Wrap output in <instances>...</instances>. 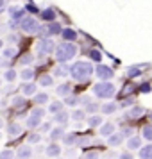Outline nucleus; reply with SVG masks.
Returning a JSON list of instances; mask_svg holds the SVG:
<instances>
[{"label": "nucleus", "mask_w": 152, "mask_h": 159, "mask_svg": "<svg viewBox=\"0 0 152 159\" xmlns=\"http://www.w3.org/2000/svg\"><path fill=\"white\" fill-rule=\"evenodd\" d=\"M39 127H41V130H43V132H50V123H47V122H41V125H39Z\"/></svg>", "instance_id": "obj_48"}, {"label": "nucleus", "mask_w": 152, "mask_h": 159, "mask_svg": "<svg viewBox=\"0 0 152 159\" xmlns=\"http://www.w3.org/2000/svg\"><path fill=\"white\" fill-rule=\"evenodd\" d=\"M111 134H115V125H113V123H102L100 125V136L109 138Z\"/></svg>", "instance_id": "obj_18"}, {"label": "nucleus", "mask_w": 152, "mask_h": 159, "mask_svg": "<svg viewBox=\"0 0 152 159\" xmlns=\"http://www.w3.org/2000/svg\"><path fill=\"white\" fill-rule=\"evenodd\" d=\"M2 125H4V122H2V120H0V129H2Z\"/></svg>", "instance_id": "obj_53"}, {"label": "nucleus", "mask_w": 152, "mask_h": 159, "mask_svg": "<svg viewBox=\"0 0 152 159\" xmlns=\"http://www.w3.org/2000/svg\"><path fill=\"white\" fill-rule=\"evenodd\" d=\"M141 134H143L145 139L152 141V125H145L143 129H141Z\"/></svg>", "instance_id": "obj_35"}, {"label": "nucleus", "mask_w": 152, "mask_h": 159, "mask_svg": "<svg viewBox=\"0 0 152 159\" xmlns=\"http://www.w3.org/2000/svg\"><path fill=\"white\" fill-rule=\"evenodd\" d=\"M16 56V48L15 47H7V48H4V57L6 59H11Z\"/></svg>", "instance_id": "obj_38"}, {"label": "nucleus", "mask_w": 152, "mask_h": 159, "mask_svg": "<svg viewBox=\"0 0 152 159\" xmlns=\"http://www.w3.org/2000/svg\"><path fill=\"white\" fill-rule=\"evenodd\" d=\"M99 107H100V106H97V104H93V102H90V104L86 106V111L88 113H91V115H95V113L99 111Z\"/></svg>", "instance_id": "obj_43"}, {"label": "nucleus", "mask_w": 152, "mask_h": 159, "mask_svg": "<svg viewBox=\"0 0 152 159\" xmlns=\"http://www.w3.org/2000/svg\"><path fill=\"white\" fill-rule=\"evenodd\" d=\"M0 139H2V134H0Z\"/></svg>", "instance_id": "obj_54"}, {"label": "nucleus", "mask_w": 152, "mask_h": 159, "mask_svg": "<svg viewBox=\"0 0 152 159\" xmlns=\"http://www.w3.org/2000/svg\"><path fill=\"white\" fill-rule=\"evenodd\" d=\"M141 75V68L140 66H129L127 68V77H140Z\"/></svg>", "instance_id": "obj_34"}, {"label": "nucleus", "mask_w": 152, "mask_h": 159, "mask_svg": "<svg viewBox=\"0 0 152 159\" xmlns=\"http://www.w3.org/2000/svg\"><path fill=\"white\" fill-rule=\"evenodd\" d=\"M34 77V70H30V68H23L22 73H20V79L25 80V82H30Z\"/></svg>", "instance_id": "obj_26"}, {"label": "nucleus", "mask_w": 152, "mask_h": 159, "mask_svg": "<svg viewBox=\"0 0 152 159\" xmlns=\"http://www.w3.org/2000/svg\"><path fill=\"white\" fill-rule=\"evenodd\" d=\"M39 139H41V136H39V134H36V132H34V134H29V138H27V143H39Z\"/></svg>", "instance_id": "obj_42"}, {"label": "nucleus", "mask_w": 152, "mask_h": 159, "mask_svg": "<svg viewBox=\"0 0 152 159\" xmlns=\"http://www.w3.org/2000/svg\"><path fill=\"white\" fill-rule=\"evenodd\" d=\"M0 48H4V39H0Z\"/></svg>", "instance_id": "obj_52"}, {"label": "nucleus", "mask_w": 152, "mask_h": 159, "mask_svg": "<svg viewBox=\"0 0 152 159\" xmlns=\"http://www.w3.org/2000/svg\"><path fill=\"white\" fill-rule=\"evenodd\" d=\"M56 93H58L59 97H68V95H72V84H68V82L59 84L58 89H56Z\"/></svg>", "instance_id": "obj_13"}, {"label": "nucleus", "mask_w": 152, "mask_h": 159, "mask_svg": "<svg viewBox=\"0 0 152 159\" xmlns=\"http://www.w3.org/2000/svg\"><path fill=\"white\" fill-rule=\"evenodd\" d=\"M9 15H11V20H23V9L20 6H13V7L9 9Z\"/></svg>", "instance_id": "obj_15"}, {"label": "nucleus", "mask_w": 152, "mask_h": 159, "mask_svg": "<svg viewBox=\"0 0 152 159\" xmlns=\"http://www.w3.org/2000/svg\"><path fill=\"white\" fill-rule=\"evenodd\" d=\"M90 57L93 59V61H97V63H100V61H102V52L100 50H95V48H93V50H90Z\"/></svg>", "instance_id": "obj_40"}, {"label": "nucleus", "mask_w": 152, "mask_h": 159, "mask_svg": "<svg viewBox=\"0 0 152 159\" xmlns=\"http://www.w3.org/2000/svg\"><path fill=\"white\" fill-rule=\"evenodd\" d=\"M54 84V79H52V75H41L39 77V86H43V88H48Z\"/></svg>", "instance_id": "obj_29"}, {"label": "nucleus", "mask_w": 152, "mask_h": 159, "mask_svg": "<svg viewBox=\"0 0 152 159\" xmlns=\"http://www.w3.org/2000/svg\"><path fill=\"white\" fill-rule=\"evenodd\" d=\"M68 156H70V157H75V148H70V150H68Z\"/></svg>", "instance_id": "obj_50"}, {"label": "nucleus", "mask_w": 152, "mask_h": 159, "mask_svg": "<svg viewBox=\"0 0 152 159\" xmlns=\"http://www.w3.org/2000/svg\"><path fill=\"white\" fill-rule=\"evenodd\" d=\"M132 132H134V130H132V127H123L120 134H122L123 138H132Z\"/></svg>", "instance_id": "obj_44"}, {"label": "nucleus", "mask_w": 152, "mask_h": 159, "mask_svg": "<svg viewBox=\"0 0 152 159\" xmlns=\"http://www.w3.org/2000/svg\"><path fill=\"white\" fill-rule=\"evenodd\" d=\"M150 116H152V115H150Z\"/></svg>", "instance_id": "obj_56"}, {"label": "nucleus", "mask_w": 152, "mask_h": 159, "mask_svg": "<svg viewBox=\"0 0 152 159\" xmlns=\"http://www.w3.org/2000/svg\"><path fill=\"white\" fill-rule=\"evenodd\" d=\"M56 75L58 77H65V75H70V66H66L65 63H61L59 66H56Z\"/></svg>", "instance_id": "obj_24"}, {"label": "nucleus", "mask_w": 152, "mask_h": 159, "mask_svg": "<svg viewBox=\"0 0 152 159\" xmlns=\"http://www.w3.org/2000/svg\"><path fill=\"white\" fill-rule=\"evenodd\" d=\"M25 9H27V11H30V13H38V9L34 7L32 4H27V7H25Z\"/></svg>", "instance_id": "obj_49"}, {"label": "nucleus", "mask_w": 152, "mask_h": 159, "mask_svg": "<svg viewBox=\"0 0 152 159\" xmlns=\"http://www.w3.org/2000/svg\"><path fill=\"white\" fill-rule=\"evenodd\" d=\"M122 139H123L122 134L120 132H115V134H111L108 138V143H109V147H118V145L122 143Z\"/></svg>", "instance_id": "obj_21"}, {"label": "nucleus", "mask_w": 152, "mask_h": 159, "mask_svg": "<svg viewBox=\"0 0 152 159\" xmlns=\"http://www.w3.org/2000/svg\"><path fill=\"white\" fill-rule=\"evenodd\" d=\"M16 77H18V73L15 72V68H9V70H6V73H4V79L7 80V82H15Z\"/></svg>", "instance_id": "obj_31"}, {"label": "nucleus", "mask_w": 152, "mask_h": 159, "mask_svg": "<svg viewBox=\"0 0 152 159\" xmlns=\"http://www.w3.org/2000/svg\"><path fill=\"white\" fill-rule=\"evenodd\" d=\"M63 139H65L66 145H75L77 143V132H70V134H65L63 136Z\"/></svg>", "instance_id": "obj_33"}, {"label": "nucleus", "mask_w": 152, "mask_h": 159, "mask_svg": "<svg viewBox=\"0 0 152 159\" xmlns=\"http://www.w3.org/2000/svg\"><path fill=\"white\" fill-rule=\"evenodd\" d=\"M48 136H50V139L56 143V141H59V139H63V136H65V130H63V127H54V129H50Z\"/></svg>", "instance_id": "obj_12"}, {"label": "nucleus", "mask_w": 152, "mask_h": 159, "mask_svg": "<svg viewBox=\"0 0 152 159\" xmlns=\"http://www.w3.org/2000/svg\"><path fill=\"white\" fill-rule=\"evenodd\" d=\"M41 20H45V22L52 23L54 20H56V11H54L52 7H47V9H43V11H41Z\"/></svg>", "instance_id": "obj_16"}, {"label": "nucleus", "mask_w": 152, "mask_h": 159, "mask_svg": "<svg viewBox=\"0 0 152 159\" xmlns=\"http://www.w3.org/2000/svg\"><path fill=\"white\" fill-rule=\"evenodd\" d=\"M54 122L58 123L59 127H63V125H66V123L70 122V115H68L65 109H63V111H59V113H56V115H54Z\"/></svg>", "instance_id": "obj_8"}, {"label": "nucleus", "mask_w": 152, "mask_h": 159, "mask_svg": "<svg viewBox=\"0 0 152 159\" xmlns=\"http://www.w3.org/2000/svg\"><path fill=\"white\" fill-rule=\"evenodd\" d=\"M70 118H72L73 122H82L84 120V111L82 109H75V111H72Z\"/></svg>", "instance_id": "obj_30"}, {"label": "nucleus", "mask_w": 152, "mask_h": 159, "mask_svg": "<svg viewBox=\"0 0 152 159\" xmlns=\"http://www.w3.org/2000/svg\"><path fill=\"white\" fill-rule=\"evenodd\" d=\"M127 148L129 150H136V148H141V138L140 136H132L127 139Z\"/></svg>", "instance_id": "obj_19"}, {"label": "nucleus", "mask_w": 152, "mask_h": 159, "mask_svg": "<svg viewBox=\"0 0 152 159\" xmlns=\"http://www.w3.org/2000/svg\"><path fill=\"white\" fill-rule=\"evenodd\" d=\"M63 106H65L63 102L56 100V102H52L50 106H48V111H50V113H54V115H56V113H59V111H63Z\"/></svg>", "instance_id": "obj_32"}, {"label": "nucleus", "mask_w": 152, "mask_h": 159, "mask_svg": "<svg viewBox=\"0 0 152 159\" xmlns=\"http://www.w3.org/2000/svg\"><path fill=\"white\" fill-rule=\"evenodd\" d=\"M7 134L11 138H18L20 134H22V125H20L18 122H11L7 125Z\"/></svg>", "instance_id": "obj_9"}, {"label": "nucleus", "mask_w": 152, "mask_h": 159, "mask_svg": "<svg viewBox=\"0 0 152 159\" xmlns=\"http://www.w3.org/2000/svg\"><path fill=\"white\" fill-rule=\"evenodd\" d=\"M56 50V43L52 41L50 38H43L39 43H38V54L39 56H48L50 52Z\"/></svg>", "instance_id": "obj_6"}, {"label": "nucleus", "mask_w": 152, "mask_h": 159, "mask_svg": "<svg viewBox=\"0 0 152 159\" xmlns=\"http://www.w3.org/2000/svg\"><path fill=\"white\" fill-rule=\"evenodd\" d=\"M86 123L90 125V127H100V125H102V118L99 115H91L86 120Z\"/></svg>", "instance_id": "obj_25"}, {"label": "nucleus", "mask_w": 152, "mask_h": 159, "mask_svg": "<svg viewBox=\"0 0 152 159\" xmlns=\"http://www.w3.org/2000/svg\"><path fill=\"white\" fill-rule=\"evenodd\" d=\"M20 29L25 32V34H38L41 25L38 23V20H34L32 16H23V20L20 22Z\"/></svg>", "instance_id": "obj_4"}, {"label": "nucleus", "mask_w": 152, "mask_h": 159, "mask_svg": "<svg viewBox=\"0 0 152 159\" xmlns=\"http://www.w3.org/2000/svg\"><path fill=\"white\" fill-rule=\"evenodd\" d=\"M16 156H18L20 159H30V156H32V148H29V147H22Z\"/></svg>", "instance_id": "obj_28"}, {"label": "nucleus", "mask_w": 152, "mask_h": 159, "mask_svg": "<svg viewBox=\"0 0 152 159\" xmlns=\"http://www.w3.org/2000/svg\"><path fill=\"white\" fill-rule=\"evenodd\" d=\"M0 159H15V152L11 148H6V150L0 152Z\"/></svg>", "instance_id": "obj_37"}, {"label": "nucleus", "mask_w": 152, "mask_h": 159, "mask_svg": "<svg viewBox=\"0 0 152 159\" xmlns=\"http://www.w3.org/2000/svg\"><path fill=\"white\" fill-rule=\"evenodd\" d=\"M22 93H23V97L36 95V84H32V82H25V84L22 86Z\"/></svg>", "instance_id": "obj_20"}, {"label": "nucleus", "mask_w": 152, "mask_h": 159, "mask_svg": "<svg viewBox=\"0 0 152 159\" xmlns=\"http://www.w3.org/2000/svg\"><path fill=\"white\" fill-rule=\"evenodd\" d=\"M54 54H56V59H58L59 63H66V61H70L72 57H75V54H77V47L73 43H61L56 47V50H54Z\"/></svg>", "instance_id": "obj_2"}, {"label": "nucleus", "mask_w": 152, "mask_h": 159, "mask_svg": "<svg viewBox=\"0 0 152 159\" xmlns=\"http://www.w3.org/2000/svg\"><path fill=\"white\" fill-rule=\"evenodd\" d=\"M77 102H79V98H77V97H73V95L65 97V104H66V106H75Z\"/></svg>", "instance_id": "obj_41"}, {"label": "nucleus", "mask_w": 152, "mask_h": 159, "mask_svg": "<svg viewBox=\"0 0 152 159\" xmlns=\"http://www.w3.org/2000/svg\"><path fill=\"white\" fill-rule=\"evenodd\" d=\"M61 150H63V148H61V147H59L58 143H52V145H48V147H47V150H45V154H47V156H48V157H59V154H61Z\"/></svg>", "instance_id": "obj_10"}, {"label": "nucleus", "mask_w": 152, "mask_h": 159, "mask_svg": "<svg viewBox=\"0 0 152 159\" xmlns=\"http://www.w3.org/2000/svg\"><path fill=\"white\" fill-rule=\"evenodd\" d=\"M140 159H152V143L140 148Z\"/></svg>", "instance_id": "obj_23"}, {"label": "nucleus", "mask_w": 152, "mask_h": 159, "mask_svg": "<svg viewBox=\"0 0 152 159\" xmlns=\"http://www.w3.org/2000/svg\"><path fill=\"white\" fill-rule=\"evenodd\" d=\"M115 93L116 89L111 82H99L93 86V95L99 98H111V97H115Z\"/></svg>", "instance_id": "obj_3"}, {"label": "nucleus", "mask_w": 152, "mask_h": 159, "mask_svg": "<svg viewBox=\"0 0 152 159\" xmlns=\"http://www.w3.org/2000/svg\"><path fill=\"white\" fill-rule=\"evenodd\" d=\"M82 159H99V152H86Z\"/></svg>", "instance_id": "obj_45"}, {"label": "nucleus", "mask_w": 152, "mask_h": 159, "mask_svg": "<svg viewBox=\"0 0 152 159\" xmlns=\"http://www.w3.org/2000/svg\"><path fill=\"white\" fill-rule=\"evenodd\" d=\"M118 159H134V157H132V154H131V152H122V154L118 156Z\"/></svg>", "instance_id": "obj_47"}, {"label": "nucleus", "mask_w": 152, "mask_h": 159, "mask_svg": "<svg viewBox=\"0 0 152 159\" xmlns=\"http://www.w3.org/2000/svg\"><path fill=\"white\" fill-rule=\"evenodd\" d=\"M116 109H118V106H116L115 102H108V104H104V106H100V111L104 113V115H113Z\"/></svg>", "instance_id": "obj_22"}, {"label": "nucleus", "mask_w": 152, "mask_h": 159, "mask_svg": "<svg viewBox=\"0 0 152 159\" xmlns=\"http://www.w3.org/2000/svg\"><path fill=\"white\" fill-rule=\"evenodd\" d=\"M45 116V109L43 107H34L29 113V118H27V127L29 129H34V127H39L41 125V120Z\"/></svg>", "instance_id": "obj_5"}, {"label": "nucleus", "mask_w": 152, "mask_h": 159, "mask_svg": "<svg viewBox=\"0 0 152 159\" xmlns=\"http://www.w3.org/2000/svg\"><path fill=\"white\" fill-rule=\"evenodd\" d=\"M13 106L18 109H22L23 106H25V97H15L13 98Z\"/></svg>", "instance_id": "obj_39"}, {"label": "nucleus", "mask_w": 152, "mask_h": 159, "mask_svg": "<svg viewBox=\"0 0 152 159\" xmlns=\"http://www.w3.org/2000/svg\"><path fill=\"white\" fill-rule=\"evenodd\" d=\"M56 159H61V157H56Z\"/></svg>", "instance_id": "obj_55"}, {"label": "nucleus", "mask_w": 152, "mask_h": 159, "mask_svg": "<svg viewBox=\"0 0 152 159\" xmlns=\"http://www.w3.org/2000/svg\"><path fill=\"white\" fill-rule=\"evenodd\" d=\"M61 36H63V39H65L66 43H73L75 39H77V32L73 29H63V32H61Z\"/></svg>", "instance_id": "obj_11"}, {"label": "nucleus", "mask_w": 152, "mask_h": 159, "mask_svg": "<svg viewBox=\"0 0 152 159\" xmlns=\"http://www.w3.org/2000/svg\"><path fill=\"white\" fill-rule=\"evenodd\" d=\"M32 61H34V56H32V54H23V56H22V59H20V63H22L23 66L30 65Z\"/></svg>", "instance_id": "obj_36"}, {"label": "nucleus", "mask_w": 152, "mask_h": 159, "mask_svg": "<svg viewBox=\"0 0 152 159\" xmlns=\"http://www.w3.org/2000/svg\"><path fill=\"white\" fill-rule=\"evenodd\" d=\"M34 102H36V106H43V104H47V102H48V95L45 93V91L36 93V95H34Z\"/></svg>", "instance_id": "obj_27"}, {"label": "nucleus", "mask_w": 152, "mask_h": 159, "mask_svg": "<svg viewBox=\"0 0 152 159\" xmlns=\"http://www.w3.org/2000/svg\"><path fill=\"white\" fill-rule=\"evenodd\" d=\"M150 84H149V82H145V84H141V86H140V91H141V93H150Z\"/></svg>", "instance_id": "obj_46"}, {"label": "nucleus", "mask_w": 152, "mask_h": 159, "mask_svg": "<svg viewBox=\"0 0 152 159\" xmlns=\"http://www.w3.org/2000/svg\"><path fill=\"white\" fill-rule=\"evenodd\" d=\"M4 6H6V0H0V11L4 9Z\"/></svg>", "instance_id": "obj_51"}, {"label": "nucleus", "mask_w": 152, "mask_h": 159, "mask_svg": "<svg viewBox=\"0 0 152 159\" xmlns=\"http://www.w3.org/2000/svg\"><path fill=\"white\" fill-rule=\"evenodd\" d=\"M143 113H145V109L141 107V106H134L132 109L127 111V118H129V120H134V118H140Z\"/></svg>", "instance_id": "obj_17"}, {"label": "nucleus", "mask_w": 152, "mask_h": 159, "mask_svg": "<svg viewBox=\"0 0 152 159\" xmlns=\"http://www.w3.org/2000/svg\"><path fill=\"white\" fill-rule=\"evenodd\" d=\"M95 73H97V77L100 79V82H109V79L113 77V70H111L109 66L102 65V63H99V65H97Z\"/></svg>", "instance_id": "obj_7"}, {"label": "nucleus", "mask_w": 152, "mask_h": 159, "mask_svg": "<svg viewBox=\"0 0 152 159\" xmlns=\"http://www.w3.org/2000/svg\"><path fill=\"white\" fill-rule=\"evenodd\" d=\"M93 73V65L88 61H77L70 66V75L75 80H88Z\"/></svg>", "instance_id": "obj_1"}, {"label": "nucleus", "mask_w": 152, "mask_h": 159, "mask_svg": "<svg viewBox=\"0 0 152 159\" xmlns=\"http://www.w3.org/2000/svg\"><path fill=\"white\" fill-rule=\"evenodd\" d=\"M45 29H47V34H48V36H58V34H61V32H63L61 25H59V23H56V22L48 23Z\"/></svg>", "instance_id": "obj_14"}]
</instances>
